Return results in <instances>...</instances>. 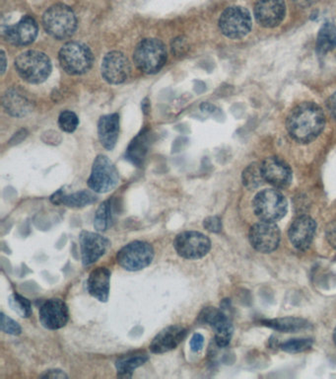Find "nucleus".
Masks as SVG:
<instances>
[{"label": "nucleus", "instance_id": "obj_16", "mask_svg": "<svg viewBox=\"0 0 336 379\" xmlns=\"http://www.w3.org/2000/svg\"><path fill=\"white\" fill-rule=\"evenodd\" d=\"M79 240L84 266H90L98 261L111 245L110 240L95 232H82Z\"/></svg>", "mask_w": 336, "mask_h": 379}, {"label": "nucleus", "instance_id": "obj_28", "mask_svg": "<svg viewBox=\"0 0 336 379\" xmlns=\"http://www.w3.org/2000/svg\"><path fill=\"white\" fill-rule=\"evenodd\" d=\"M336 48V26L332 23H326L321 27L318 36L316 48L318 53L325 55Z\"/></svg>", "mask_w": 336, "mask_h": 379}, {"label": "nucleus", "instance_id": "obj_42", "mask_svg": "<svg viewBox=\"0 0 336 379\" xmlns=\"http://www.w3.org/2000/svg\"><path fill=\"white\" fill-rule=\"evenodd\" d=\"M6 69V58L4 51H1V74H4Z\"/></svg>", "mask_w": 336, "mask_h": 379}, {"label": "nucleus", "instance_id": "obj_10", "mask_svg": "<svg viewBox=\"0 0 336 379\" xmlns=\"http://www.w3.org/2000/svg\"><path fill=\"white\" fill-rule=\"evenodd\" d=\"M174 247L182 258L197 260L209 254L211 249V241L202 232H185L176 237Z\"/></svg>", "mask_w": 336, "mask_h": 379}, {"label": "nucleus", "instance_id": "obj_40", "mask_svg": "<svg viewBox=\"0 0 336 379\" xmlns=\"http://www.w3.org/2000/svg\"><path fill=\"white\" fill-rule=\"evenodd\" d=\"M328 108L330 110V115L336 121V93L333 94L328 100Z\"/></svg>", "mask_w": 336, "mask_h": 379}, {"label": "nucleus", "instance_id": "obj_35", "mask_svg": "<svg viewBox=\"0 0 336 379\" xmlns=\"http://www.w3.org/2000/svg\"><path fill=\"white\" fill-rule=\"evenodd\" d=\"M188 42L183 37L176 38L172 42V51H173L174 55H176V57H182V55L188 52Z\"/></svg>", "mask_w": 336, "mask_h": 379}, {"label": "nucleus", "instance_id": "obj_43", "mask_svg": "<svg viewBox=\"0 0 336 379\" xmlns=\"http://www.w3.org/2000/svg\"><path fill=\"white\" fill-rule=\"evenodd\" d=\"M333 341H335V344L336 345V328L335 332H333Z\"/></svg>", "mask_w": 336, "mask_h": 379}, {"label": "nucleus", "instance_id": "obj_39", "mask_svg": "<svg viewBox=\"0 0 336 379\" xmlns=\"http://www.w3.org/2000/svg\"><path fill=\"white\" fill-rule=\"evenodd\" d=\"M43 378H69V375L60 369H50L45 374L41 375Z\"/></svg>", "mask_w": 336, "mask_h": 379}, {"label": "nucleus", "instance_id": "obj_2", "mask_svg": "<svg viewBox=\"0 0 336 379\" xmlns=\"http://www.w3.org/2000/svg\"><path fill=\"white\" fill-rule=\"evenodd\" d=\"M43 25L48 35L57 40H65L74 35L77 19L74 11L64 4H55L43 16Z\"/></svg>", "mask_w": 336, "mask_h": 379}, {"label": "nucleus", "instance_id": "obj_9", "mask_svg": "<svg viewBox=\"0 0 336 379\" xmlns=\"http://www.w3.org/2000/svg\"><path fill=\"white\" fill-rule=\"evenodd\" d=\"M219 28L230 39H241L251 30L250 12L241 6L228 7L219 19Z\"/></svg>", "mask_w": 336, "mask_h": 379}, {"label": "nucleus", "instance_id": "obj_27", "mask_svg": "<svg viewBox=\"0 0 336 379\" xmlns=\"http://www.w3.org/2000/svg\"><path fill=\"white\" fill-rule=\"evenodd\" d=\"M146 354H135V356L123 357L115 361V368L118 378H130L135 369L144 366L148 361Z\"/></svg>", "mask_w": 336, "mask_h": 379}, {"label": "nucleus", "instance_id": "obj_38", "mask_svg": "<svg viewBox=\"0 0 336 379\" xmlns=\"http://www.w3.org/2000/svg\"><path fill=\"white\" fill-rule=\"evenodd\" d=\"M203 344H204V338H203L202 335L195 334L193 335L192 340H190V349H192V351L193 352L202 351Z\"/></svg>", "mask_w": 336, "mask_h": 379}, {"label": "nucleus", "instance_id": "obj_33", "mask_svg": "<svg viewBox=\"0 0 336 379\" xmlns=\"http://www.w3.org/2000/svg\"><path fill=\"white\" fill-rule=\"evenodd\" d=\"M79 121L76 114L71 111H64L60 114L59 125L65 133H72L78 126Z\"/></svg>", "mask_w": 336, "mask_h": 379}, {"label": "nucleus", "instance_id": "obj_26", "mask_svg": "<svg viewBox=\"0 0 336 379\" xmlns=\"http://www.w3.org/2000/svg\"><path fill=\"white\" fill-rule=\"evenodd\" d=\"M115 201L108 200L99 206L94 218V227L97 232H107L112 227L115 220Z\"/></svg>", "mask_w": 336, "mask_h": 379}, {"label": "nucleus", "instance_id": "obj_1", "mask_svg": "<svg viewBox=\"0 0 336 379\" xmlns=\"http://www.w3.org/2000/svg\"><path fill=\"white\" fill-rule=\"evenodd\" d=\"M326 126V117L320 106L304 102L295 107L287 118L286 128L290 137L300 143L315 140Z\"/></svg>", "mask_w": 336, "mask_h": 379}, {"label": "nucleus", "instance_id": "obj_23", "mask_svg": "<svg viewBox=\"0 0 336 379\" xmlns=\"http://www.w3.org/2000/svg\"><path fill=\"white\" fill-rule=\"evenodd\" d=\"M7 113L14 117H24L33 110V103L18 89L7 90L2 98Z\"/></svg>", "mask_w": 336, "mask_h": 379}, {"label": "nucleus", "instance_id": "obj_4", "mask_svg": "<svg viewBox=\"0 0 336 379\" xmlns=\"http://www.w3.org/2000/svg\"><path fill=\"white\" fill-rule=\"evenodd\" d=\"M134 60L140 72L147 74H157L166 63L165 45L158 39H144L135 48Z\"/></svg>", "mask_w": 336, "mask_h": 379}, {"label": "nucleus", "instance_id": "obj_7", "mask_svg": "<svg viewBox=\"0 0 336 379\" xmlns=\"http://www.w3.org/2000/svg\"><path fill=\"white\" fill-rule=\"evenodd\" d=\"M154 256V248L150 243L134 241L128 243L118 251L117 261L127 271L136 272L148 267Z\"/></svg>", "mask_w": 336, "mask_h": 379}, {"label": "nucleus", "instance_id": "obj_29", "mask_svg": "<svg viewBox=\"0 0 336 379\" xmlns=\"http://www.w3.org/2000/svg\"><path fill=\"white\" fill-rule=\"evenodd\" d=\"M243 183L248 190H255L262 186L265 179H263L262 172V165L253 164L248 165L241 175Z\"/></svg>", "mask_w": 336, "mask_h": 379}, {"label": "nucleus", "instance_id": "obj_20", "mask_svg": "<svg viewBox=\"0 0 336 379\" xmlns=\"http://www.w3.org/2000/svg\"><path fill=\"white\" fill-rule=\"evenodd\" d=\"M187 336V329L180 325L169 326L162 330L155 336L150 345V350L154 354L168 353L176 349Z\"/></svg>", "mask_w": 336, "mask_h": 379}, {"label": "nucleus", "instance_id": "obj_3", "mask_svg": "<svg viewBox=\"0 0 336 379\" xmlns=\"http://www.w3.org/2000/svg\"><path fill=\"white\" fill-rule=\"evenodd\" d=\"M17 72L29 84H42L52 72V62L46 53L38 51L22 53L15 60Z\"/></svg>", "mask_w": 336, "mask_h": 379}, {"label": "nucleus", "instance_id": "obj_5", "mask_svg": "<svg viewBox=\"0 0 336 379\" xmlns=\"http://www.w3.org/2000/svg\"><path fill=\"white\" fill-rule=\"evenodd\" d=\"M253 211L260 220H282L288 211V203L278 190L267 189L258 192L253 201Z\"/></svg>", "mask_w": 336, "mask_h": 379}, {"label": "nucleus", "instance_id": "obj_15", "mask_svg": "<svg viewBox=\"0 0 336 379\" xmlns=\"http://www.w3.org/2000/svg\"><path fill=\"white\" fill-rule=\"evenodd\" d=\"M38 318L43 326L47 329H60L69 322V307L64 300L52 298L41 306Z\"/></svg>", "mask_w": 336, "mask_h": 379}, {"label": "nucleus", "instance_id": "obj_25", "mask_svg": "<svg viewBox=\"0 0 336 379\" xmlns=\"http://www.w3.org/2000/svg\"><path fill=\"white\" fill-rule=\"evenodd\" d=\"M149 133H142L134 138L127 148V158L135 166L140 167L144 164L145 157L148 152Z\"/></svg>", "mask_w": 336, "mask_h": 379}, {"label": "nucleus", "instance_id": "obj_6", "mask_svg": "<svg viewBox=\"0 0 336 379\" xmlns=\"http://www.w3.org/2000/svg\"><path fill=\"white\" fill-rule=\"evenodd\" d=\"M59 60L67 74L80 75L91 69L94 58L90 48L84 44L69 42L60 48Z\"/></svg>", "mask_w": 336, "mask_h": 379}, {"label": "nucleus", "instance_id": "obj_30", "mask_svg": "<svg viewBox=\"0 0 336 379\" xmlns=\"http://www.w3.org/2000/svg\"><path fill=\"white\" fill-rule=\"evenodd\" d=\"M267 326L273 329L279 330L281 332H296L306 327L307 322L301 318H281V319L270 320L267 321Z\"/></svg>", "mask_w": 336, "mask_h": 379}, {"label": "nucleus", "instance_id": "obj_36", "mask_svg": "<svg viewBox=\"0 0 336 379\" xmlns=\"http://www.w3.org/2000/svg\"><path fill=\"white\" fill-rule=\"evenodd\" d=\"M203 227L210 232L218 233L222 230V221L217 216L205 218Z\"/></svg>", "mask_w": 336, "mask_h": 379}, {"label": "nucleus", "instance_id": "obj_32", "mask_svg": "<svg viewBox=\"0 0 336 379\" xmlns=\"http://www.w3.org/2000/svg\"><path fill=\"white\" fill-rule=\"evenodd\" d=\"M312 346H313V340L312 339H292L280 345L283 351L291 354L308 351Z\"/></svg>", "mask_w": 336, "mask_h": 379}, {"label": "nucleus", "instance_id": "obj_12", "mask_svg": "<svg viewBox=\"0 0 336 379\" xmlns=\"http://www.w3.org/2000/svg\"><path fill=\"white\" fill-rule=\"evenodd\" d=\"M200 321L209 324L215 331V343L219 347H226L233 336V326L226 315L215 307H206L200 315Z\"/></svg>", "mask_w": 336, "mask_h": 379}, {"label": "nucleus", "instance_id": "obj_8", "mask_svg": "<svg viewBox=\"0 0 336 379\" xmlns=\"http://www.w3.org/2000/svg\"><path fill=\"white\" fill-rule=\"evenodd\" d=\"M118 181L120 175L113 162L105 155H98L88 179L89 188L96 193H108L117 187Z\"/></svg>", "mask_w": 336, "mask_h": 379}, {"label": "nucleus", "instance_id": "obj_19", "mask_svg": "<svg viewBox=\"0 0 336 379\" xmlns=\"http://www.w3.org/2000/svg\"><path fill=\"white\" fill-rule=\"evenodd\" d=\"M38 31L35 19L31 16H24L15 25L9 26L4 32V36L12 45L28 46L36 40Z\"/></svg>", "mask_w": 336, "mask_h": 379}, {"label": "nucleus", "instance_id": "obj_17", "mask_svg": "<svg viewBox=\"0 0 336 379\" xmlns=\"http://www.w3.org/2000/svg\"><path fill=\"white\" fill-rule=\"evenodd\" d=\"M286 13L284 0H258L255 6V16L260 25L274 28L279 25Z\"/></svg>", "mask_w": 336, "mask_h": 379}, {"label": "nucleus", "instance_id": "obj_31", "mask_svg": "<svg viewBox=\"0 0 336 379\" xmlns=\"http://www.w3.org/2000/svg\"><path fill=\"white\" fill-rule=\"evenodd\" d=\"M9 305L11 310L15 311L17 314L23 318L30 317L32 314V306L27 298L19 295V293H13L9 298Z\"/></svg>", "mask_w": 336, "mask_h": 379}, {"label": "nucleus", "instance_id": "obj_41", "mask_svg": "<svg viewBox=\"0 0 336 379\" xmlns=\"http://www.w3.org/2000/svg\"><path fill=\"white\" fill-rule=\"evenodd\" d=\"M293 1L297 4V6L301 7H309L313 6L314 4H316V0H293Z\"/></svg>", "mask_w": 336, "mask_h": 379}, {"label": "nucleus", "instance_id": "obj_11", "mask_svg": "<svg viewBox=\"0 0 336 379\" xmlns=\"http://www.w3.org/2000/svg\"><path fill=\"white\" fill-rule=\"evenodd\" d=\"M248 239L256 251L272 253L279 246L281 233L274 222L262 220L251 227Z\"/></svg>", "mask_w": 336, "mask_h": 379}, {"label": "nucleus", "instance_id": "obj_22", "mask_svg": "<svg viewBox=\"0 0 336 379\" xmlns=\"http://www.w3.org/2000/svg\"><path fill=\"white\" fill-rule=\"evenodd\" d=\"M120 133V117L118 114H111L102 117L98 124V135L104 147L113 149L118 142Z\"/></svg>", "mask_w": 336, "mask_h": 379}, {"label": "nucleus", "instance_id": "obj_18", "mask_svg": "<svg viewBox=\"0 0 336 379\" xmlns=\"http://www.w3.org/2000/svg\"><path fill=\"white\" fill-rule=\"evenodd\" d=\"M316 223L309 215H301L292 222L289 228V239L296 249L304 251L311 246L315 237Z\"/></svg>", "mask_w": 336, "mask_h": 379}, {"label": "nucleus", "instance_id": "obj_13", "mask_svg": "<svg viewBox=\"0 0 336 379\" xmlns=\"http://www.w3.org/2000/svg\"><path fill=\"white\" fill-rule=\"evenodd\" d=\"M130 63L127 58L120 52L107 53L102 62L101 72L104 79L111 84H120L128 79Z\"/></svg>", "mask_w": 336, "mask_h": 379}, {"label": "nucleus", "instance_id": "obj_37", "mask_svg": "<svg viewBox=\"0 0 336 379\" xmlns=\"http://www.w3.org/2000/svg\"><path fill=\"white\" fill-rule=\"evenodd\" d=\"M326 234L328 243L336 249V220L332 221L328 225Z\"/></svg>", "mask_w": 336, "mask_h": 379}, {"label": "nucleus", "instance_id": "obj_24", "mask_svg": "<svg viewBox=\"0 0 336 379\" xmlns=\"http://www.w3.org/2000/svg\"><path fill=\"white\" fill-rule=\"evenodd\" d=\"M97 201V197L90 191L76 192V193L67 195L64 190H59L54 195L50 197V201L55 205H64L72 208H81L92 205Z\"/></svg>", "mask_w": 336, "mask_h": 379}, {"label": "nucleus", "instance_id": "obj_34", "mask_svg": "<svg viewBox=\"0 0 336 379\" xmlns=\"http://www.w3.org/2000/svg\"><path fill=\"white\" fill-rule=\"evenodd\" d=\"M1 331L6 333V334L17 336V335L21 334L22 328L18 323L14 321L13 319L9 318L4 313H1Z\"/></svg>", "mask_w": 336, "mask_h": 379}, {"label": "nucleus", "instance_id": "obj_21", "mask_svg": "<svg viewBox=\"0 0 336 379\" xmlns=\"http://www.w3.org/2000/svg\"><path fill=\"white\" fill-rule=\"evenodd\" d=\"M111 272L105 267H100L91 272L87 281V290L93 298L106 302L110 295Z\"/></svg>", "mask_w": 336, "mask_h": 379}, {"label": "nucleus", "instance_id": "obj_14", "mask_svg": "<svg viewBox=\"0 0 336 379\" xmlns=\"http://www.w3.org/2000/svg\"><path fill=\"white\" fill-rule=\"evenodd\" d=\"M262 172L265 181L277 189L287 188L293 178L289 164L276 157H268L263 161Z\"/></svg>", "mask_w": 336, "mask_h": 379}]
</instances>
